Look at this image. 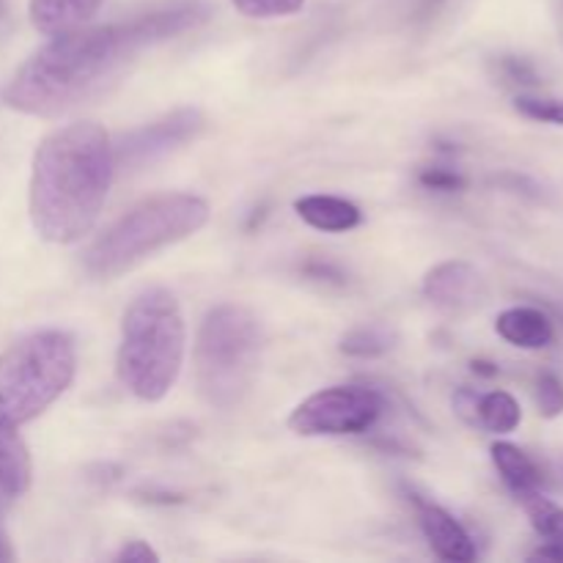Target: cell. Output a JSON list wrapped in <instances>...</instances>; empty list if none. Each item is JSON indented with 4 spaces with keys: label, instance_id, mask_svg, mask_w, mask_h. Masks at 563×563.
<instances>
[{
    "label": "cell",
    "instance_id": "cell-18",
    "mask_svg": "<svg viewBox=\"0 0 563 563\" xmlns=\"http://www.w3.org/2000/svg\"><path fill=\"white\" fill-rule=\"evenodd\" d=\"M517 500H520L522 509H526L533 531H537L548 544H559V548H563V506L544 498L542 489L520 495Z\"/></svg>",
    "mask_w": 563,
    "mask_h": 563
},
{
    "label": "cell",
    "instance_id": "cell-11",
    "mask_svg": "<svg viewBox=\"0 0 563 563\" xmlns=\"http://www.w3.org/2000/svg\"><path fill=\"white\" fill-rule=\"evenodd\" d=\"M495 333L506 341V344L517 346V350H548L555 339V328L544 311L533 306H515L506 308L498 319H495Z\"/></svg>",
    "mask_w": 563,
    "mask_h": 563
},
{
    "label": "cell",
    "instance_id": "cell-16",
    "mask_svg": "<svg viewBox=\"0 0 563 563\" xmlns=\"http://www.w3.org/2000/svg\"><path fill=\"white\" fill-rule=\"evenodd\" d=\"M399 335L390 324H379V322H368V324H357L352 328L350 333L341 339L339 350L344 352L346 357H361V361H374V357L388 355L390 350L396 346Z\"/></svg>",
    "mask_w": 563,
    "mask_h": 563
},
{
    "label": "cell",
    "instance_id": "cell-22",
    "mask_svg": "<svg viewBox=\"0 0 563 563\" xmlns=\"http://www.w3.org/2000/svg\"><path fill=\"white\" fill-rule=\"evenodd\" d=\"M418 181L429 192H462L467 187V176L451 165H427L418 174Z\"/></svg>",
    "mask_w": 563,
    "mask_h": 563
},
{
    "label": "cell",
    "instance_id": "cell-5",
    "mask_svg": "<svg viewBox=\"0 0 563 563\" xmlns=\"http://www.w3.org/2000/svg\"><path fill=\"white\" fill-rule=\"evenodd\" d=\"M264 352L262 319L240 302H220L203 317L192 346L198 396L214 410H234L256 383Z\"/></svg>",
    "mask_w": 563,
    "mask_h": 563
},
{
    "label": "cell",
    "instance_id": "cell-3",
    "mask_svg": "<svg viewBox=\"0 0 563 563\" xmlns=\"http://www.w3.org/2000/svg\"><path fill=\"white\" fill-rule=\"evenodd\" d=\"M185 346V313L174 291H141L121 319L115 352L121 385L141 401H163L179 379Z\"/></svg>",
    "mask_w": 563,
    "mask_h": 563
},
{
    "label": "cell",
    "instance_id": "cell-17",
    "mask_svg": "<svg viewBox=\"0 0 563 563\" xmlns=\"http://www.w3.org/2000/svg\"><path fill=\"white\" fill-rule=\"evenodd\" d=\"M522 407L509 390H489L478 396V429L493 434H509L520 427Z\"/></svg>",
    "mask_w": 563,
    "mask_h": 563
},
{
    "label": "cell",
    "instance_id": "cell-28",
    "mask_svg": "<svg viewBox=\"0 0 563 563\" xmlns=\"http://www.w3.org/2000/svg\"><path fill=\"white\" fill-rule=\"evenodd\" d=\"M471 366H473V372L482 374V377H495V374H498V366L489 361H473Z\"/></svg>",
    "mask_w": 563,
    "mask_h": 563
},
{
    "label": "cell",
    "instance_id": "cell-25",
    "mask_svg": "<svg viewBox=\"0 0 563 563\" xmlns=\"http://www.w3.org/2000/svg\"><path fill=\"white\" fill-rule=\"evenodd\" d=\"M478 396L482 394H476L473 388H460L454 394L456 416L465 423H471V427H478Z\"/></svg>",
    "mask_w": 563,
    "mask_h": 563
},
{
    "label": "cell",
    "instance_id": "cell-21",
    "mask_svg": "<svg viewBox=\"0 0 563 563\" xmlns=\"http://www.w3.org/2000/svg\"><path fill=\"white\" fill-rule=\"evenodd\" d=\"M533 396H537V407L542 418H559L563 412V379L559 374H539L537 385H533Z\"/></svg>",
    "mask_w": 563,
    "mask_h": 563
},
{
    "label": "cell",
    "instance_id": "cell-23",
    "mask_svg": "<svg viewBox=\"0 0 563 563\" xmlns=\"http://www.w3.org/2000/svg\"><path fill=\"white\" fill-rule=\"evenodd\" d=\"M495 75H498L506 86H539L537 66L528 58H520V55H500V58L495 60Z\"/></svg>",
    "mask_w": 563,
    "mask_h": 563
},
{
    "label": "cell",
    "instance_id": "cell-27",
    "mask_svg": "<svg viewBox=\"0 0 563 563\" xmlns=\"http://www.w3.org/2000/svg\"><path fill=\"white\" fill-rule=\"evenodd\" d=\"M531 561H563V548H559V544L544 542L542 548L533 550Z\"/></svg>",
    "mask_w": 563,
    "mask_h": 563
},
{
    "label": "cell",
    "instance_id": "cell-14",
    "mask_svg": "<svg viewBox=\"0 0 563 563\" xmlns=\"http://www.w3.org/2000/svg\"><path fill=\"white\" fill-rule=\"evenodd\" d=\"M31 487V456L16 427L0 412V493L20 498Z\"/></svg>",
    "mask_w": 563,
    "mask_h": 563
},
{
    "label": "cell",
    "instance_id": "cell-7",
    "mask_svg": "<svg viewBox=\"0 0 563 563\" xmlns=\"http://www.w3.org/2000/svg\"><path fill=\"white\" fill-rule=\"evenodd\" d=\"M385 399L363 385H333L308 396L289 416V429L300 438H344L363 434L379 421Z\"/></svg>",
    "mask_w": 563,
    "mask_h": 563
},
{
    "label": "cell",
    "instance_id": "cell-1",
    "mask_svg": "<svg viewBox=\"0 0 563 563\" xmlns=\"http://www.w3.org/2000/svg\"><path fill=\"white\" fill-rule=\"evenodd\" d=\"M209 16L207 5L181 3L141 14L130 22L77 27L49 36L5 86L11 110L38 119H55L102 97L121 80L132 60L146 47L196 31Z\"/></svg>",
    "mask_w": 563,
    "mask_h": 563
},
{
    "label": "cell",
    "instance_id": "cell-20",
    "mask_svg": "<svg viewBox=\"0 0 563 563\" xmlns=\"http://www.w3.org/2000/svg\"><path fill=\"white\" fill-rule=\"evenodd\" d=\"M231 3L251 20H278V16L297 14L306 0H231Z\"/></svg>",
    "mask_w": 563,
    "mask_h": 563
},
{
    "label": "cell",
    "instance_id": "cell-10",
    "mask_svg": "<svg viewBox=\"0 0 563 563\" xmlns=\"http://www.w3.org/2000/svg\"><path fill=\"white\" fill-rule=\"evenodd\" d=\"M412 498H416L418 522H421L423 537H427L429 548L434 550L438 559L454 563H471L476 559V544H473L471 533L465 531V526L451 511L432 504V500L418 498V495H412Z\"/></svg>",
    "mask_w": 563,
    "mask_h": 563
},
{
    "label": "cell",
    "instance_id": "cell-15",
    "mask_svg": "<svg viewBox=\"0 0 563 563\" xmlns=\"http://www.w3.org/2000/svg\"><path fill=\"white\" fill-rule=\"evenodd\" d=\"M489 454H493L495 471L500 473L504 484L517 495V498H520V495L542 489V484H544L542 471H539L537 462H533L531 456L520 449V445L500 440V443H495L493 449H489Z\"/></svg>",
    "mask_w": 563,
    "mask_h": 563
},
{
    "label": "cell",
    "instance_id": "cell-19",
    "mask_svg": "<svg viewBox=\"0 0 563 563\" xmlns=\"http://www.w3.org/2000/svg\"><path fill=\"white\" fill-rule=\"evenodd\" d=\"M517 113L526 115L531 121H542V124L563 126V99L555 97H537V93H520L515 99Z\"/></svg>",
    "mask_w": 563,
    "mask_h": 563
},
{
    "label": "cell",
    "instance_id": "cell-26",
    "mask_svg": "<svg viewBox=\"0 0 563 563\" xmlns=\"http://www.w3.org/2000/svg\"><path fill=\"white\" fill-rule=\"evenodd\" d=\"M306 275L311 280H322V284H344V273H341L339 267H335V264H330V262H308L306 264Z\"/></svg>",
    "mask_w": 563,
    "mask_h": 563
},
{
    "label": "cell",
    "instance_id": "cell-12",
    "mask_svg": "<svg viewBox=\"0 0 563 563\" xmlns=\"http://www.w3.org/2000/svg\"><path fill=\"white\" fill-rule=\"evenodd\" d=\"M295 212L302 223L324 231V234H346V231L357 229L363 223V212L357 203L346 201L341 196H324V192L297 198Z\"/></svg>",
    "mask_w": 563,
    "mask_h": 563
},
{
    "label": "cell",
    "instance_id": "cell-29",
    "mask_svg": "<svg viewBox=\"0 0 563 563\" xmlns=\"http://www.w3.org/2000/svg\"><path fill=\"white\" fill-rule=\"evenodd\" d=\"M9 559H11V553H9V548H5L3 537H0V561H9Z\"/></svg>",
    "mask_w": 563,
    "mask_h": 563
},
{
    "label": "cell",
    "instance_id": "cell-13",
    "mask_svg": "<svg viewBox=\"0 0 563 563\" xmlns=\"http://www.w3.org/2000/svg\"><path fill=\"white\" fill-rule=\"evenodd\" d=\"M102 5L104 0H31L27 11H31V22L38 33L60 36V33L86 27Z\"/></svg>",
    "mask_w": 563,
    "mask_h": 563
},
{
    "label": "cell",
    "instance_id": "cell-24",
    "mask_svg": "<svg viewBox=\"0 0 563 563\" xmlns=\"http://www.w3.org/2000/svg\"><path fill=\"white\" fill-rule=\"evenodd\" d=\"M115 563H157L159 555L157 550L148 548V542H141V539H132L126 542L119 553L113 555Z\"/></svg>",
    "mask_w": 563,
    "mask_h": 563
},
{
    "label": "cell",
    "instance_id": "cell-4",
    "mask_svg": "<svg viewBox=\"0 0 563 563\" xmlns=\"http://www.w3.org/2000/svg\"><path fill=\"white\" fill-rule=\"evenodd\" d=\"M207 223V198L192 192H159L108 225L82 253V269L97 280H113L154 253L192 236Z\"/></svg>",
    "mask_w": 563,
    "mask_h": 563
},
{
    "label": "cell",
    "instance_id": "cell-8",
    "mask_svg": "<svg viewBox=\"0 0 563 563\" xmlns=\"http://www.w3.org/2000/svg\"><path fill=\"white\" fill-rule=\"evenodd\" d=\"M203 126H207V115L198 108L170 110L163 119L130 130L126 135H121L119 143H113L115 168L119 165L121 168H143L146 163H154L185 143L196 141Z\"/></svg>",
    "mask_w": 563,
    "mask_h": 563
},
{
    "label": "cell",
    "instance_id": "cell-2",
    "mask_svg": "<svg viewBox=\"0 0 563 563\" xmlns=\"http://www.w3.org/2000/svg\"><path fill=\"white\" fill-rule=\"evenodd\" d=\"M115 174L113 141L93 121L60 126L33 154L27 209L42 240L80 242L97 225Z\"/></svg>",
    "mask_w": 563,
    "mask_h": 563
},
{
    "label": "cell",
    "instance_id": "cell-9",
    "mask_svg": "<svg viewBox=\"0 0 563 563\" xmlns=\"http://www.w3.org/2000/svg\"><path fill=\"white\" fill-rule=\"evenodd\" d=\"M423 297L443 311L465 313L487 300V284L471 262H443L423 278Z\"/></svg>",
    "mask_w": 563,
    "mask_h": 563
},
{
    "label": "cell",
    "instance_id": "cell-6",
    "mask_svg": "<svg viewBox=\"0 0 563 563\" xmlns=\"http://www.w3.org/2000/svg\"><path fill=\"white\" fill-rule=\"evenodd\" d=\"M77 372L75 341L64 330L22 335L0 355V412L14 427L42 416Z\"/></svg>",
    "mask_w": 563,
    "mask_h": 563
}]
</instances>
